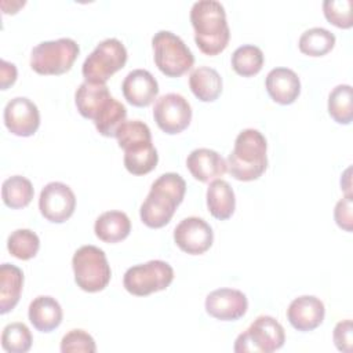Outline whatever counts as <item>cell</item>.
I'll return each mask as SVG.
<instances>
[{"mask_svg":"<svg viewBox=\"0 0 353 353\" xmlns=\"http://www.w3.org/2000/svg\"><path fill=\"white\" fill-rule=\"evenodd\" d=\"M230 61L232 68L237 74L243 77H251L261 72L265 58L259 47L254 44H244L234 50Z\"/></svg>","mask_w":353,"mask_h":353,"instance_id":"29","label":"cell"},{"mask_svg":"<svg viewBox=\"0 0 353 353\" xmlns=\"http://www.w3.org/2000/svg\"><path fill=\"white\" fill-rule=\"evenodd\" d=\"M186 192L185 179L176 172L160 175L150 186V190L141 205V221L152 229L165 226L182 203Z\"/></svg>","mask_w":353,"mask_h":353,"instance_id":"2","label":"cell"},{"mask_svg":"<svg viewBox=\"0 0 353 353\" xmlns=\"http://www.w3.org/2000/svg\"><path fill=\"white\" fill-rule=\"evenodd\" d=\"M153 117L161 131L170 135L182 132L192 121V108L185 97L176 92L161 95L153 108Z\"/></svg>","mask_w":353,"mask_h":353,"instance_id":"10","label":"cell"},{"mask_svg":"<svg viewBox=\"0 0 353 353\" xmlns=\"http://www.w3.org/2000/svg\"><path fill=\"white\" fill-rule=\"evenodd\" d=\"M154 63L167 77H181L192 69L194 57L183 40L170 30H159L152 39Z\"/></svg>","mask_w":353,"mask_h":353,"instance_id":"6","label":"cell"},{"mask_svg":"<svg viewBox=\"0 0 353 353\" xmlns=\"http://www.w3.org/2000/svg\"><path fill=\"white\" fill-rule=\"evenodd\" d=\"M76 284L85 292L102 291L110 281L112 270L105 252L95 245H81L72 258Z\"/></svg>","mask_w":353,"mask_h":353,"instance_id":"5","label":"cell"},{"mask_svg":"<svg viewBox=\"0 0 353 353\" xmlns=\"http://www.w3.org/2000/svg\"><path fill=\"white\" fill-rule=\"evenodd\" d=\"M285 332L283 325L272 316H259L241 332L234 342L236 353H272L283 347Z\"/></svg>","mask_w":353,"mask_h":353,"instance_id":"8","label":"cell"},{"mask_svg":"<svg viewBox=\"0 0 353 353\" xmlns=\"http://www.w3.org/2000/svg\"><path fill=\"white\" fill-rule=\"evenodd\" d=\"M7 248L12 256L28 261L34 258L39 252L40 239L30 229H17L8 236Z\"/></svg>","mask_w":353,"mask_h":353,"instance_id":"31","label":"cell"},{"mask_svg":"<svg viewBox=\"0 0 353 353\" xmlns=\"http://www.w3.org/2000/svg\"><path fill=\"white\" fill-rule=\"evenodd\" d=\"M175 244L186 254H204L214 241L211 226L199 216H188L182 219L174 229Z\"/></svg>","mask_w":353,"mask_h":353,"instance_id":"12","label":"cell"},{"mask_svg":"<svg viewBox=\"0 0 353 353\" xmlns=\"http://www.w3.org/2000/svg\"><path fill=\"white\" fill-rule=\"evenodd\" d=\"M17 68L14 63L1 59L0 61V84L1 90H7L10 85H12L17 80Z\"/></svg>","mask_w":353,"mask_h":353,"instance_id":"38","label":"cell"},{"mask_svg":"<svg viewBox=\"0 0 353 353\" xmlns=\"http://www.w3.org/2000/svg\"><path fill=\"white\" fill-rule=\"evenodd\" d=\"M124 150V167L132 175H145L156 168L159 154L152 141L137 142Z\"/></svg>","mask_w":353,"mask_h":353,"instance_id":"25","label":"cell"},{"mask_svg":"<svg viewBox=\"0 0 353 353\" xmlns=\"http://www.w3.org/2000/svg\"><path fill=\"white\" fill-rule=\"evenodd\" d=\"M125 117H127L125 106L112 97V99L108 102L103 110L95 117L94 124L97 131L101 135L116 137V132L119 127L125 121Z\"/></svg>","mask_w":353,"mask_h":353,"instance_id":"30","label":"cell"},{"mask_svg":"<svg viewBox=\"0 0 353 353\" xmlns=\"http://www.w3.org/2000/svg\"><path fill=\"white\" fill-rule=\"evenodd\" d=\"M193 95L203 102H214L222 92V77L210 66H199L189 76Z\"/></svg>","mask_w":353,"mask_h":353,"instance_id":"24","label":"cell"},{"mask_svg":"<svg viewBox=\"0 0 353 353\" xmlns=\"http://www.w3.org/2000/svg\"><path fill=\"white\" fill-rule=\"evenodd\" d=\"M174 280V269L170 263L153 259L127 269L123 277L124 288L135 296H146L165 290Z\"/></svg>","mask_w":353,"mask_h":353,"instance_id":"9","label":"cell"},{"mask_svg":"<svg viewBox=\"0 0 353 353\" xmlns=\"http://www.w3.org/2000/svg\"><path fill=\"white\" fill-rule=\"evenodd\" d=\"M324 17L330 23L341 29L352 28V1L350 0H325L323 3Z\"/></svg>","mask_w":353,"mask_h":353,"instance_id":"34","label":"cell"},{"mask_svg":"<svg viewBox=\"0 0 353 353\" xmlns=\"http://www.w3.org/2000/svg\"><path fill=\"white\" fill-rule=\"evenodd\" d=\"M23 287V273L12 263L0 266V313L11 312L19 302Z\"/></svg>","mask_w":353,"mask_h":353,"instance_id":"22","label":"cell"},{"mask_svg":"<svg viewBox=\"0 0 353 353\" xmlns=\"http://www.w3.org/2000/svg\"><path fill=\"white\" fill-rule=\"evenodd\" d=\"M29 321L40 332H51L62 323V307L59 302L48 295L34 298L28 310Z\"/></svg>","mask_w":353,"mask_h":353,"instance_id":"20","label":"cell"},{"mask_svg":"<svg viewBox=\"0 0 353 353\" xmlns=\"http://www.w3.org/2000/svg\"><path fill=\"white\" fill-rule=\"evenodd\" d=\"M334 218L336 225L346 230L352 232L353 229V203H352V194H345L343 199H341L334 210Z\"/></svg>","mask_w":353,"mask_h":353,"instance_id":"36","label":"cell"},{"mask_svg":"<svg viewBox=\"0 0 353 353\" xmlns=\"http://www.w3.org/2000/svg\"><path fill=\"white\" fill-rule=\"evenodd\" d=\"M95 236L103 243H119L131 232V221L123 211L112 210L101 214L94 225Z\"/></svg>","mask_w":353,"mask_h":353,"instance_id":"21","label":"cell"},{"mask_svg":"<svg viewBox=\"0 0 353 353\" xmlns=\"http://www.w3.org/2000/svg\"><path fill=\"white\" fill-rule=\"evenodd\" d=\"M325 316L323 301L313 295H302L291 301L287 309V319L290 324L301 331L307 332L317 328Z\"/></svg>","mask_w":353,"mask_h":353,"instance_id":"15","label":"cell"},{"mask_svg":"<svg viewBox=\"0 0 353 353\" xmlns=\"http://www.w3.org/2000/svg\"><path fill=\"white\" fill-rule=\"evenodd\" d=\"M248 309L245 294L234 288H218L205 298V312L221 321H234L241 319Z\"/></svg>","mask_w":353,"mask_h":353,"instance_id":"14","label":"cell"},{"mask_svg":"<svg viewBox=\"0 0 353 353\" xmlns=\"http://www.w3.org/2000/svg\"><path fill=\"white\" fill-rule=\"evenodd\" d=\"M186 167L192 176L200 182H211L228 171L226 160L208 148L192 150L186 159Z\"/></svg>","mask_w":353,"mask_h":353,"instance_id":"17","label":"cell"},{"mask_svg":"<svg viewBox=\"0 0 353 353\" xmlns=\"http://www.w3.org/2000/svg\"><path fill=\"white\" fill-rule=\"evenodd\" d=\"M328 113L338 124H350L353 120V88L339 84L328 95Z\"/></svg>","mask_w":353,"mask_h":353,"instance_id":"28","label":"cell"},{"mask_svg":"<svg viewBox=\"0 0 353 353\" xmlns=\"http://www.w3.org/2000/svg\"><path fill=\"white\" fill-rule=\"evenodd\" d=\"M32 334L23 323H10L1 332V347L7 353H26L32 347Z\"/></svg>","mask_w":353,"mask_h":353,"instance_id":"32","label":"cell"},{"mask_svg":"<svg viewBox=\"0 0 353 353\" xmlns=\"http://www.w3.org/2000/svg\"><path fill=\"white\" fill-rule=\"evenodd\" d=\"M117 143L121 149L141 141H152V132L148 124L141 120H125L117 130Z\"/></svg>","mask_w":353,"mask_h":353,"instance_id":"33","label":"cell"},{"mask_svg":"<svg viewBox=\"0 0 353 353\" xmlns=\"http://www.w3.org/2000/svg\"><path fill=\"white\" fill-rule=\"evenodd\" d=\"M269 97L280 105H291L301 94V80L298 74L288 68L272 69L265 80Z\"/></svg>","mask_w":353,"mask_h":353,"instance_id":"18","label":"cell"},{"mask_svg":"<svg viewBox=\"0 0 353 353\" xmlns=\"http://www.w3.org/2000/svg\"><path fill=\"white\" fill-rule=\"evenodd\" d=\"M76 208V196L63 182L47 183L39 197V210L41 215L52 222L62 223L68 221Z\"/></svg>","mask_w":353,"mask_h":353,"instance_id":"11","label":"cell"},{"mask_svg":"<svg viewBox=\"0 0 353 353\" xmlns=\"http://www.w3.org/2000/svg\"><path fill=\"white\" fill-rule=\"evenodd\" d=\"M335 46V34L324 28H310L305 30L298 41L302 54L309 57H323Z\"/></svg>","mask_w":353,"mask_h":353,"instance_id":"27","label":"cell"},{"mask_svg":"<svg viewBox=\"0 0 353 353\" xmlns=\"http://www.w3.org/2000/svg\"><path fill=\"white\" fill-rule=\"evenodd\" d=\"M80 52L79 44L69 37L41 41L30 54V68L44 76H59L69 72Z\"/></svg>","mask_w":353,"mask_h":353,"instance_id":"4","label":"cell"},{"mask_svg":"<svg viewBox=\"0 0 353 353\" xmlns=\"http://www.w3.org/2000/svg\"><path fill=\"white\" fill-rule=\"evenodd\" d=\"M62 353H94L97 352V345L94 338L84 330H70L63 335L61 341Z\"/></svg>","mask_w":353,"mask_h":353,"instance_id":"35","label":"cell"},{"mask_svg":"<svg viewBox=\"0 0 353 353\" xmlns=\"http://www.w3.org/2000/svg\"><path fill=\"white\" fill-rule=\"evenodd\" d=\"M110 98L112 95L106 84H97L85 80L74 92V103L79 113L92 121L103 110Z\"/></svg>","mask_w":353,"mask_h":353,"instance_id":"19","label":"cell"},{"mask_svg":"<svg viewBox=\"0 0 353 353\" xmlns=\"http://www.w3.org/2000/svg\"><path fill=\"white\" fill-rule=\"evenodd\" d=\"M127 57V50L119 39H105L85 58L81 66L83 77L90 83L106 84L116 72L124 68Z\"/></svg>","mask_w":353,"mask_h":353,"instance_id":"7","label":"cell"},{"mask_svg":"<svg viewBox=\"0 0 353 353\" xmlns=\"http://www.w3.org/2000/svg\"><path fill=\"white\" fill-rule=\"evenodd\" d=\"M334 343L339 352L350 353L352 345H353V328H352V320L346 319L339 323H336L334 328Z\"/></svg>","mask_w":353,"mask_h":353,"instance_id":"37","label":"cell"},{"mask_svg":"<svg viewBox=\"0 0 353 353\" xmlns=\"http://www.w3.org/2000/svg\"><path fill=\"white\" fill-rule=\"evenodd\" d=\"M3 119L7 130L17 137H30L40 125L39 108L26 97H15L8 101Z\"/></svg>","mask_w":353,"mask_h":353,"instance_id":"13","label":"cell"},{"mask_svg":"<svg viewBox=\"0 0 353 353\" xmlns=\"http://www.w3.org/2000/svg\"><path fill=\"white\" fill-rule=\"evenodd\" d=\"M207 207L210 214L219 219H229L236 208V197L229 182L223 179H214L207 189Z\"/></svg>","mask_w":353,"mask_h":353,"instance_id":"23","label":"cell"},{"mask_svg":"<svg viewBox=\"0 0 353 353\" xmlns=\"http://www.w3.org/2000/svg\"><path fill=\"white\" fill-rule=\"evenodd\" d=\"M121 91L128 103L137 108L149 106L159 94V84L145 69L131 70L121 83Z\"/></svg>","mask_w":353,"mask_h":353,"instance_id":"16","label":"cell"},{"mask_svg":"<svg viewBox=\"0 0 353 353\" xmlns=\"http://www.w3.org/2000/svg\"><path fill=\"white\" fill-rule=\"evenodd\" d=\"M268 143L262 132L245 128L236 137L233 150L228 156V172L237 181L258 179L268 167Z\"/></svg>","mask_w":353,"mask_h":353,"instance_id":"3","label":"cell"},{"mask_svg":"<svg viewBox=\"0 0 353 353\" xmlns=\"http://www.w3.org/2000/svg\"><path fill=\"white\" fill-rule=\"evenodd\" d=\"M190 22L194 29V41L205 55L222 52L230 39L223 6L216 0H199L190 8Z\"/></svg>","mask_w":353,"mask_h":353,"instance_id":"1","label":"cell"},{"mask_svg":"<svg viewBox=\"0 0 353 353\" xmlns=\"http://www.w3.org/2000/svg\"><path fill=\"white\" fill-rule=\"evenodd\" d=\"M34 189L32 182L22 175H12L1 185V199L8 208H25L33 199Z\"/></svg>","mask_w":353,"mask_h":353,"instance_id":"26","label":"cell"}]
</instances>
